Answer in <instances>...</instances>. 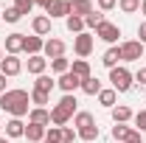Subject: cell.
<instances>
[{"label":"cell","instance_id":"cell-1","mask_svg":"<svg viewBox=\"0 0 146 143\" xmlns=\"http://www.w3.org/2000/svg\"><path fill=\"white\" fill-rule=\"evenodd\" d=\"M28 104H31V93H25V90H6L3 95H0V109L3 112H9L11 118H23V115H28L31 109H28Z\"/></svg>","mask_w":146,"mask_h":143},{"label":"cell","instance_id":"cell-2","mask_svg":"<svg viewBox=\"0 0 146 143\" xmlns=\"http://www.w3.org/2000/svg\"><path fill=\"white\" fill-rule=\"evenodd\" d=\"M76 107H79L76 95H73V93H65V95H62V101H59L56 107H51V124H54V126H65L73 115L79 112Z\"/></svg>","mask_w":146,"mask_h":143},{"label":"cell","instance_id":"cell-3","mask_svg":"<svg viewBox=\"0 0 146 143\" xmlns=\"http://www.w3.org/2000/svg\"><path fill=\"white\" fill-rule=\"evenodd\" d=\"M110 84H112V90L115 93H129L132 90V84H135V79H132V73L127 70V68H112L110 70Z\"/></svg>","mask_w":146,"mask_h":143},{"label":"cell","instance_id":"cell-4","mask_svg":"<svg viewBox=\"0 0 146 143\" xmlns=\"http://www.w3.org/2000/svg\"><path fill=\"white\" fill-rule=\"evenodd\" d=\"M93 45H96V36H93L90 31H82V34L73 36V51H76L79 59H87V56L93 54Z\"/></svg>","mask_w":146,"mask_h":143},{"label":"cell","instance_id":"cell-5","mask_svg":"<svg viewBox=\"0 0 146 143\" xmlns=\"http://www.w3.org/2000/svg\"><path fill=\"white\" fill-rule=\"evenodd\" d=\"M118 48H121V62H138V59L146 54V48H143L141 39H127V42H121Z\"/></svg>","mask_w":146,"mask_h":143},{"label":"cell","instance_id":"cell-6","mask_svg":"<svg viewBox=\"0 0 146 143\" xmlns=\"http://www.w3.org/2000/svg\"><path fill=\"white\" fill-rule=\"evenodd\" d=\"M96 36L112 45V42H118V36H121V28H118L115 23H110V20H104V23H101V25L96 28Z\"/></svg>","mask_w":146,"mask_h":143},{"label":"cell","instance_id":"cell-7","mask_svg":"<svg viewBox=\"0 0 146 143\" xmlns=\"http://www.w3.org/2000/svg\"><path fill=\"white\" fill-rule=\"evenodd\" d=\"M65 51H68V45L62 42V39H56V36H51V39H45V48H42V56L51 62V59H56V56H65Z\"/></svg>","mask_w":146,"mask_h":143},{"label":"cell","instance_id":"cell-8","mask_svg":"<svg viewBox=\"0 0 146 143\" xmlns=\"http://www.w3.org/2000/svg\"><path fill=\"white\" fill-rule=\"evenodd\" d=\"M0 73L6 76V79H11V76H20L23 73V62H20V56H3V62H0Z\"/></svg>","mask_w":146,"mask_h":143},{"label":"cell","instance_id":"cell-9","mask_svg":"<svg viewBox=\"0 0 146 143\" xmlns=\"http://www.w3.org/2000/svg\"><path fill=\"white\" fill-rule=\"evenodd\" d=\"M56 87L62 90V93H76V90H82V79L76 76V73H62L59 79H56Z\"/></svg>","mask_w":146,"mask_h":143},{"label":"cell","instance_id":"cell-10","mask_svg":"<svg viewBox=\"0 0 146 143\" xmlns=\"http://www.w3.org/2000/svg\"><path fill=\"white\" fill-rule=\"evenodd\" d=\"M23 45H25V34L14 31V34L6 36V54H9V56H17L20 51H23Z\"/></svg>","mask_w":146,"mask_h":143},{"label":"cell","instance_id":"cell-11","mask_svg":"<svg viewBox=\"0 0 146 143\" xmlns=\"http://www.w3.org/2000/svg\"><path fill=\"white\" fill-rule=\"evenodd\" d=\"M45 11H48V17H51V20L68 17V14H70V0H51V6H48Z\"/></svg>","mask_w":146,"mask_h":143},{"label":"cell","instance_id":"cell-12","mask_svg":"<svg viewBox=\"0 0 146 143\" xmlns=\"http://www.w3.org/2000/svg\"><path fill=\"white\" fill-rule=\"evenodd\" d=\"M28 124L51 126V109H45V107H34L31 112H28Z\"/></svg>","mask_w":146,"mask_h":143},{"label":"cell","instance_id":"cell-13","mask_svg":"<svg viewBox=\"0 0 146 143\" xmlns=\"http://www.w3.org/2000/svg\"><path fill=\"white\" fill-rule=\"evenodd\" d=\"M42 48H45V39H42V36H36V34L25 36V45H23V51H25L28 56H36V54H42Z\"/></svg>","mask_w":146,"mask_h":143},{"label":"cell","instance_id":"cell-14","mask_svg":"<svg viewBox=\"0 0 146 143\" xmlns=\"http://www.w3.org/2000/svg\"><path fill=\"white\" fill-rule=\"evenodd\" d=\"M118 62H121V48L118 45H110L107 51H104V56H101V65L112 70V68H118Z\"/></svg>","mask_w":146,"mask_h":143},{"label":"cell","instance_id":"cell-15","mask_svg":"<svg viewBox=\"0 0 146 143\" xmlns=\"http://www.w3.org/2000/svg\"><path fill=\"white\" fill-rule=\"evenodd\" d=\"M45 70H48V59H45L42 54L28 56V73H31V76H42Z\"/></svg>","mask_w":146,"mask_h":143},{"label":"cell","instance_id":"cell-16","mask_svg":"<svg viewBox=\"0 0 146 143\" xmlns=\"http://www.w3.org/2000/svg\"><path fill=\"white\" fill-rule=\"evenodd\" d=\"M31 28H34L36 36H48V34H51V17H48V14L34 17V20H31Z\"/></svg>","mask_w":146,"mask_h":143},{"label":"cell","instance_id":"cell-17","mask_svg":"<svg viewBox=\"0 0 146 143\" xmlns=\"http://www.w3.org/2000/svg\"><path fill=\"white\" fill-rule=\"evenodd\" d=\"M110 112H112V121H115V124H129V121H132V115H135L127 104H115Z\"/></svg>","mask_w":146,"mask_h":143},{"label":"cell","instance_id":"cell-18","mask_svg":"<svg viewBox=\"0 0 146 143\" xmlns=\"http://www.w3.org/2000/svg\"><path fill=\"white\" fill-rule=\"evenodd\" d=\"M45 129L48 126H39V124H25V138L31 143H42L45 140Z\"/></svg>","mask_w":146,"mask_h":143},{"label":"cell","instance_id":"cell-19","mask_svg":"<svg viewBox=\"0 0 146 143\" xmlns=\"http://www.w3.org/2000/svg\"><path fill=\"white\" fill-rule=\"evenodd\" d=\"M93 11V0H70V14L76 17H87Z\"/></svg>","mask_w":146,"mask_h":143},{"label":"cell","instance_id":"cell-20","mask_svg":"<svg viewBox=\"0 0 146 143\" xmlns=\"http://www.w3.org/2000/svg\"><path fill=\"white\" fill-rule=\"evenodd\" d=\"M96 124V118H93V112H84V109H79L76 115H73V126H76V132L79 129H87V126Z\"/></svg>","mask_w":146,"mask_h":143},{"label":"cell","instance_id":"cell-21","mask_svg":"<svg viewBox=\"0 0 146 143\" xmlns=\"http://www.w3.org/2000/svg\"><path fill=\"white\" fill-rule=\"evenodd\" d=\"M6 138H25V124L20 118H11L6 124Z\"/></svg>","mask_w":146,"mask_h":143},{"label":"cell","instance_id":"cell-22","mask_svg":"<svg viewBox=\"0 0 146 143\" xmlns=\"http://www.w3.org/2000/svg\"><path fill=\"white\" fill-rule=\"evenodd\" d=\"M101 81H98V79H96V76H87V79H82V93H84V95H98V93H101Z\"/></svg>","mask_w":146,"mask_h":143},{"label":"cell","instance_id":"cell-23","mask_svg":"<svg viewBox=\"0 0 146 143\" xmlns=\"http://www.w3.org/2000/svg\"><path fill=\"white\" fill-rule=\"evenodd\" d=\"M70 73H76L79 79L93 76V73H90V62H87V59H73V62H70Z\"/></svg>","mask_w":146,"mask_h":143},{"label":"cell","instance_id":"cell-24","mask_svg":"<svg viewBox=\"0 0 146 143\" xmlns=\"http://www.w3.org/2000/svg\"><path fill=\"white\" fill-rule=\"evenodd\" d=\"M115 101H118V93H115L112 87H104L101 93H98V104H101V107L112 109V107H115Z\"/></svg>","mask_w":146,"mask_h":143},{"label":"cell","instance_id":"cell-25","mask_svg":"<svg viewBox=\"0 0 146 143\" xmlns=\"http://www.w3.org/2000/svg\"><path fill=\"white\" fill-rule=\"evenodd\" d=\"M65 25H68V31H70L73 36L82 34V31H87V28H84V17H76V14H68V17H65Z\"/></svg>","mask_w":146,"mask_h":143},{"label":"cell","instance_id":"cell-26","mask_svg":"<svg viewBox=\"0 0 146 143\" xmlns=\"http://www.w3.org/2000/svg\"><path fill=\"white\" fill-rule=\"evenodd\" d=\"M135 132V126H127V124H115L112 126V140H118V143H127V138Z\"/></svg>","mask_w":146,"mask_h":143},{"label":"cell","instance_id":"cell-27","mask_svg":"<svg viewBox=\"0 0 146 143\" xmlns=\"http://www.w3.org/2000/svg\"><path fill=\"white\" fill-rule=\"evenodd\" d=\"M54 87H56V81L51 79V76H45V73H42V76H36L34 90H39V93H48V95H51V90H54Z\"/></svg>","mask_w":146,"mask_h":143},{"label":"cell","instance_id":"cell-28","mask_svg":"<svg viewBox=\"0 0 146 143\" xmlns=\"http://www.w3.org/2000/svg\"><path fill=\"white\" fill-rule=\"evenodd\" d=\"M51 70H54L56 76L68 73V70H70V59H68V56H56V59H51Z\"/></svg>","mask_w":146,"mask_h":143},{"label":"cell","instance_id":"cell-29","mask_svg":"<svg viewBox=\"0 0 146 143\" xmlns=\"http://www.w3.org/2000/svg\"><path fill=\"white\" fill-rule=\"evenodd\" d=\"M104 20H107V17H104V11H96V9H93L90 14L84 17V28H93V31H96V28H98Z\"/></svg>","mask_w":146,"mask_h":143},{"label":"cell","instance_id":"cell-30","mask_svg":"<svg viewBox=\"0 0 146 143\" xmlns=\"http://www.w3.org/2000/svg\"><path fill=\"white\" fill-rule=\"evenodd\" d=\"M76 135H79V140H84V143H93V140H98V126L93 124V126H87V129H79Z\"/></svg>","mask_w":146,"mask_h":143},{"label":"cell","instance_id":"cell-31","mask_svg":"<svg viewBox=\"0 0 146 143\" xmlns=\"http://www.w3.org/2000/svg\"><path fill=\"white\" fill-rule=\"evenodd\" d=\"M118 9L124 14H135V11H141V0H118Z\"/></svg>","mask_w":146,"mask_h":143},{"label":"cell","instance_id":"cell-32","mask_svg":"<svg viewBox=\"0 0 146 143\" xmlns=\"http://www.w3.org/2000/svg\"><path fill=\"white\" fill-rule=\"evenodd\" d=\"M48 101H51V95H48V93H39V90H31V104H34V107H45Z\"/></svg>","mask_w":146,"mask_h":143},{"label":"cell","instance_id":"cell-33","mask_svg":"<svg viewBox=\"0 0 146 143\" xmlns=\"http://www.w3.org/2000/svg\"><path fill=\"white\" fill-rule=\"evenodd\" d=\"M45 140L62 143V126H48V129H45Z\"/></svg>","mask_w":146,"mask_h":143},{"label":"cell","instance_id":"cell-34","mask_svg":"<svg viewBox=\"0 0 146 143\" xmlns=\"http://www.w3.org/2000/svg\"><path fill=\"white\" fill-rule=\"evenodd\" d=\"M20 17H23V14H20L14 6H11V9H6V11H0V20H6V23H20Z\"/></svg>","mask_w":146,"mask_h":143},{"label":"cell","instance_id":"cell-35","mask_svg":"<svg viewBox=\"0 0 146 143\" xmlns=\"http://www.w3.org/2000/svg\"><path fill=\"white\" fill-rule=\"evenodd\" d=\"M132 121H135V129H138V132L143 135V132H146V109L135 112V115H132Z\"/></svg>","mask_w":146,"mask_h":143},{"label":"cell","instance_id":"cell-36","mask_svg":"<svg viewBox=\"0 0 146 143\" xmlns=\"http://www.w3.org/2000/svg\"><path fill=\"white\" fill-rule=\"evenodd\" d=\"M14 9L20 14H31L34 11V0H14Z\"/></svg>","mask_w":146,"mask_h":143},{"label":"cell","instance_id":"cell-37","mask_svg":"<svg viewBox=\"0 0 146 143\" xmlns=\"http://www.w3.org/2000/svg\"><path fill=\"white\" fill-rule=\"evenodd\" d=\"M96 3H98V11H112L118 6V0H96Z\"/></svg>","mask_w":146,"mask_h":143},{"label":"cell","instance_id":"cell-38","mask_svg":"<svg viewBox=\"0 0 146 143\" xmlns=\"http://www.w3.org/2000/svg\"><path fill=\"white\" fill-rule=\"evenodd\" d=\"M76 138H79V135H76L73 129H68V126H62V143H73Z\"/></svg>","mask_w":146,"mask_h":143},{"label":"cell","instance_id":"cell-39","mask_svg":"<svg viewBox=\"0 0 146 143\" xmlns=\"http://www.w3.org/2000/svg\"><path fill=\"white\" fill-rule=\"evenodd\" d=\"M132 79H135V81H138V84H141V87H146V68H141V70L135 73V76H132Z\"/></svg>","mask_w":146,"mask_h":143},{"label":"cell","instance_id":"cell-40","mask_svg":"<svg viewBox=\"0 0 146 143\" xmlns=\"http://www.w3.org/2000/svg\"><path fill=\"white\" fill-rule=\"evenodd\" d=\"M127 143H143V135H141V132L135 129V132H132V135L127 138Z\"/></svg>","mask_w":146,"mask_h":143},{"label":"cell","instance_id":"cell-41","mask_svg":"<svg viewBox=\"0 0 146 143\" xmlns=\"http://www.w3.org/2000/svg\"><path fill=\"white\" fill-rule=\"evenodd\" d=\"M138 36H141V42L146 45V20L141 23V25H138Z\"/></svg>","mask_w":146,"mask_h":143},{"label":"cell","instance_id":"cell-42","mask_svg":"<svg viewBox=\"0 0 146 143\" xmlns=\"http://www.w3.org/2000/svg\"><path fill=\"white\" fill-rule=\"evenodd\" d=\"M6 90H9V87H6V76H3V73H0V95H3V93H6Z\"/></svg>","mask_w":146,"mask_h":143},{"label":"cell","instance_id":"cell-43","mask_svg":"<svg viewBox=\"0 0 146 143\" xmlns=\"http://www.w3.org/2000/svg\"><path fill=\"white\" fill-rule=\"evenodd\" d=\"M34 6H42V9H48V6H51V0H34Z\"/></svg>","mask_w":146,"mask_h":143},{"label":"cell","instance_id":"cell-44","mask_svg":"<svg viewBox=\"0 0 146 143\" xmlns=\"http://www.w3.org/2000/svg\"><path fill=\"white\" fill-rule=\"evenodd\" d=\"M141 14L146 17V0H141Z\"/></svg>","mask_w":146,"mask_h":143},{"label":"cell","instance_id":"cell-45","mask_svg":"<svg viewBox=\"0 0 146 143\" xmlns=\"http://www.w3.org/2000/svg\"><path fill=\"white\" fill-rule=\"evenodd\" d=\"M0 143H9V138H6V135H0Z\"/></svg>","mask_w":146,"mask_h":143},{"label":"cell","instance_id":"cell-46","mask_svg":"<svg viewBox=\"0 0 146 143\" xmlns=\"http://www.w3.org/2000/svg\"><path fill=\"white\" fill-rule=\"evenodd\" d=\"M0 62H3V48H0Z\"/></svg>","mask_w":146,"mask_h":143},{"label":"cell","instance_id":"cell-47","mask_svg":"<svg viewBox=\"0 0 146 143\" xmlns=\"http://www.w3.org/2000/svg\"><path fill=\"white\" fill-rule=\"evenodd\" d=\"M42 143H51V140H42Z\"/></svg>","mask_w":146,"mask_h":143},{"label":"cell","instance_id":"cell-48","mask_svg":"<svg viewBox=\"0 0 146 143\" xmlns=\"http://www.w3.org/2000/svg\"><path fill=\"white\" fill-rule=\"evenodd\" d=\"M143 48H146V45H143Z\"/></svg>","mask_w":146,"mask_h":143}]
</instances>
